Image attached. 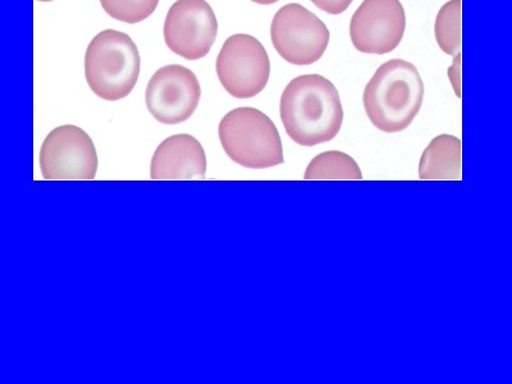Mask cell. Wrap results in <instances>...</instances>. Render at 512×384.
<instances>
[{"mask_svg":"<svg viewBox=\"0 0 512 384\" xmlns=\"http://www.w3.org/2000/svg\"><path fill=\"white\" fill-rule=\"evenodd\" d=\"M160 0H100L109 17L123 24H140L148 20L157 9Z\"/></svg>","mask_w":512,"mask_h":384,"instance_id":"15","label":"cell"},{"mask_svg":"<svg viewBox=\"0 0 512 384\" xmlns=\"http://www.w3.org/2000/svg\"><path fill=\"white\" fill-rule=\"evenodd\" d=\"M280 114L288 137L309 148L335 139L344 123L336 86L314 73L288 82L281 96Z\"/></svg>","mask_w":512,"mask_h":384,"instance_id":"1","label":"cell"},{"mask_svg":"<svg viewBox=\"0 0 512 384\" xmlns=\"http://www.w3.org/2000/svg\"><path fill=\"white\" fill-rule=\"evenodd\" d=\"M228 158L241 167L265 169L285 162L280 131L267 114L253 107L228 112L218 126Z\"/></svg>","mask_w":512,"mask_h":384,"instance_id":"4","label":"cell"},{"mask_svg":"<svg viewBox=\"0 0 512 384\" xmlns=\"http://www.w3.org/2000/svg\"><path fill=\"white\" fill-rule=\"evenodd\" d=\"M251 2L260 4V6H272V4L280 2V0H251Z\"/></svg>","mask_w":512,"mask_h":384,"instance_id":"18","label":"cell"},{"mask_svg":"<svg viewBox=\"0 0 512 384\" xmlns=\"http://www.w3.org/2000/svg\"><path fill=\"white\" fill-rule=\"evenodd\" d=\"M305 180H363L359 164L349 154L324 152L317 155L306 168Z\"/></svg>","mask_w":512,"mask_h":384,"instance_id":"13","label":"cell"},{"mask_svg":"<svg viewBox=\"0 0 512 384\" xmlns=\"http://www.w3.org/2000/svg\"><path fill=\"white\" fill-rule=\"evenodd\" d=\"M271 39L274 49L286 62L310 66L326 53L331 32L312 11L301 4L290 3L274 15Z\"/></svg>","mask_w":512,"mask_h":384,"instance_id":"5","label":"cell"},{"mask_svg":"<svg viewBox=\"0 0 512 384\" xmlns=\"http://www.w3.org/2000/svg\"><path fill=\"white\" fill-rule=\"evenodd\" d=\"M38 2H41V3H48V2H54V0H38Z\"/></svg>","mask_w":512,"mask_h":384,"instance_id":"19","label":"cell"},{"mask_svg":"<svg viewBox=\"0 0 512 384\" xmlns=\"http://www.w3.org/2000/svg\"><path fill=\"white\" fill-rule=\"evenodd\" d=\"M39 164L44 180H94L99 159L89 134L75 125L54 128L41 145Z\"/></svg>","mask_w":512,"mask_h":384,"instance_id":"7","label":"cell"},{"mask_svg":"<svg viewBox=\"0 0 512 384\" xmlns=\"http://www.w3.org/2000/svg\"><path fill=\"white\" fill-rule=\"evenodd\" d=\"M218 21L207 0H176L164 21L163 36L171 52L187 61L207 57L216 43Z\"/></svg>","mask_w":512,"mask_h":384,"instance_id":"8","label":"cell"},{"mask_svg":"<svg viewBox=\"0 0 512 384\" xmlns=\"http://www.w3.org/2000/svg\"><path fill=\"white\" fill-rule=\"evenodd\" d=\"M140 70L139 49L125 32L100 31L86 49V81L91 91L107 102L127 98L135 89Z\"/></svg>","mask_w":512,"mask_h":384,"instance_id":"3","label":"cell"},{"mask_svg":"<svg viewBox=\"0 0 512 384\" xmlns=\"http://www.w3.org/2000/svg\"><path fill=\"white\" fill-rule=\"evenodd\" d=\"M406 13L400 0H364L350 22L351 43L364 54L383 56L404 39Z\"/></svg>","mask_w":512,"mask_h":384,"instance_id":"10","label":"cell"},{"mask_svg":"<svg viewBox=\"0 0 512 384\" xmlns=\"http://www.w3.org/2000/svg\"><path fill=\"white\" fill-rule=\"evenodd\" d=\"M438 47L447 56L461 53V0H450L440 9L434 24Z\"/></svg>","mask_w":512,"mask_h":384,"instance_id":"14","label":"cell"},{"mask_svg":"<svg viewBox=\"0 0 512 384\" xmlns=\"http://www.w3.org/2000/svg\"><path fill=\"white\" fill-rule=\"evenodd\" d=\"M201 86L195 73L181 64L159 68L145 91L146 108L163 125H180L198 109Z\"/></svg>","mask_w":512,"mask_h":384,"instance_id":"9","label":"cell"},{"mask_svg":"<svg viewBox=\"0 0 512 384\" xmlns=\"http://www.w3.org/2000/svg\"><path fill=\"white\" fill-rule=\"evenodd\" d=\"M320 11L328 13V15H341L349 9L354 0H310Z\"/></svg>","mask_w":512,"mask_h":384,"instance_id":"16","label":"cell"},{"mask_svg":"<svg viewBox=\"0 0 512 384\" xmlns=\"http://www.w3.org/2000/svg\"><path fill=\"white\" fill-rule=\"evenodd\" d=\"M216 71L228 94L236 99H251L267 86L271 61L264 45L253 35L235 34L224 41Z\"/></svg>","mask_w":512,"mask_h":384,"instance_id":"6","label":"cell"},{"mask_svg":"<svg viewBox=\"0 0 512 384\" xmlns=\"http://www.w3.org/2000/svg\"><path fill=\"white\" fill-rule=\"evenodd\" d=\"M448 79L451 81L457 98H461V53L455 56L454 63L448 68Z\"/></svg>","mask_w":512,"mask_h":384,"instance_id":"17","label":"cell"},{"mask_svg":"<svg viewBox=\"0 0 512 384\" xmlns=\"http://www.w3.org/2000/svg\"><path fill=\"white\" fill-rule=\"evenodd\" d=\"M205 175L207 154L194 136H169L153 154L150 178L154 181L203 180Z\"/></svg>","mask_w":512,"mask_h":384,"instance_id":"11","label":"cell"},{"mask_svg":"<svg viewBox=\"0 0 512 384\" xmlns=\"http://www.w3.org/2000/svg\"><path fill=\"white\" fill-rule=\"evenodd\" d=\"M463 145L459 137L442 134L425 148L419 163L420 180H460Z\"/></svg>","mask_w":512,"mask_h":384,"instance_id":"12","label":"cell"},{"mask_svg":"<svg viewBox=\"0 0 512 384\" xmlns=\"http://www.w3.org/2000/svg\"><path fill=\"white\" fill-rule=\"evenodd\" d=\"M424 100V82L418 68L404 59L383 63L365 86V113L379 131L399 134L418 116Z\"/></svg>","mask_w":512,"mask_h":384,"instance_id":"2","label":"cell"}]
</instances>
